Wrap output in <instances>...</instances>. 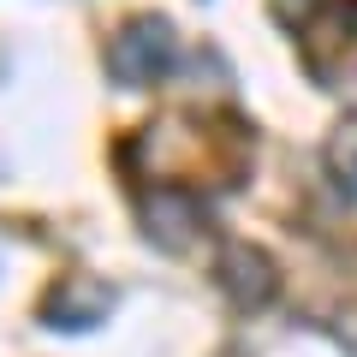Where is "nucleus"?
Here are the masks:
<instances>
[{"mask_svg": "<svg viewBox=\"0 0 357 357\" xmlns=\"http://www.w3.org/2000/svg\"><path fill=\"white\" fill-rule=\"evenodd\" d=\"M328 167H333V178H340L345 191H357V114L340 119V131L328 143Z\"/></svg>", "mask_w": 357, "mask_h": 357, "instance_id": "obj_5", "label": "nucleus"}, {"mask_svg": "<svg viewBox=\"0 0 357 357\" xmlns=\"http://www.w3.org/2000/svg\"><path fill=\"white\" fill-rule=\"evenodd\" d=\"M220 286H227L244 310H262L268 298H274V262H268L262 250H250V244H232L227 262H220Z\"/></svg>", "mask_w": 357, "mask_h": 357, "instance_id": "obj_3", "label": "nucleus"}, {"mask_svg": "<svg viewBox=\"0 0 357 357\" xmlns=\"http://www.w3.org/2000/svg\"><path fill=\"white\" fill-rule=\"evenodd\" d=\"M102 310H107V292L96 280H66L60 292H54V316H60L66 328H89Z\"/></svg>", "mask_w": 357, "mask_h": 357, "instance_id": "obj_4", "label": "nucleus"}, {"mask_svg": "<svg viewBox=\"0 0 357 357\" xmlns=\"http://www.w3.org/2000/svg\"><path fill=\"white\" fill-rule=\"evenodd\" d=\"M304 66L321 84L357 77V0H321V13L304 24Z\"/></svg>", "mask_w": 357, "mask_h": 357, "instance_id": "obj_1", "label": "nucleus"}, {"mask_svg": "<svg viewBox=\"0 0 357 357\" xmlns=\"http://www.w3.org/2000/svg\"><path fill=\"white\" fill-rule=\"evenodd\" d=\"M167 60H173V36H167L161 18H137V24H126L114 42H107V72L119 77V84H155V77L167 72Z\"/></svg>", "mask_w": 357, "mask_h": 357, "instance_id": "obj_2", "label": "nucleus"}]
</instances>
